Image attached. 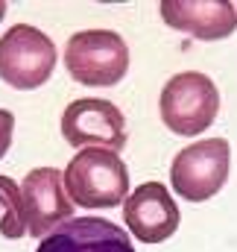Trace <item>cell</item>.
<instances>
[{
  "label": "cell",
  "mask_w": 237,
  "mask_h": 252,
  "mask_svg": "<svg viewBox=\"0 0 237 252\" xmlns=\"http://www.w3.org/2000/svg\"><path fill=\"white\" fill-rule=\"evenodd\" d=\"M61 176L70 202L82 208H118L129 196V167L112 150H79Z\"/></svg>",
  "instance_id": "obj_1"
},
{
  "label": "cell",
  "mask_w": 237,
  "mask_h": 252,
  "mask_svg": "<svg viewBox=\"0 0 237 252\" xmlns=\"http://www.w3.org/2000/svg\"><path fill=\"white\" fill-rule=\"evenodd\" d=\"M158 112L173 135L181 138L202 135L220 112V91L211 76L199 70H181L164 82L158 97Z\"/></svg>",
  "instance_id": "obj_2"
},
{
  "label": "cell",
  "mask_w": 237,
  "mask_h": 252,
  "mask_svg": "<svg viewBox=\"0 0 237 252\" xmlns=\"http://www.w3.org/2000/svg\"><path fill=\"white\" fill-rule=\"evenodd\" d=\"M64 67L79 85L109 88L129 70V44L112 30H82L64 44Z\"/></svg>",
  "instance_id": "obj_3"
},
{
  "label": "cell",
  "mask_w": 237,
  "mask_h": 252,
  "mask_svg": "<svg viewBox=\"0 0 237 252\" xmlns=\"http://www.w3.org/2000/svg\"><path fill=\"white\" fill-rule=\"evenodd\" d=\"M56 70V44L38 27L15 24L0 35V79L15 91L41 88Z\"/></svg>",
  "instance_id": "obj_4"
},
{
  "label": "cell",
  "mask_w": 237,
  "mask_h": 252,
  "mask_svg": "<svg viewBox=\"0 0 237 252\" xmlns=\"http://www.w3.org/2000/svg\"><path fill=\"white\" fill-rule=\"evenodd\" d=\"M232 167V147L226 138L193 141L178 150L170 164V185L187 202H205L220 193Z\"/></svg>",
  "instance_id": "obj_5"
},
{
  "label": "cell",
  "mask_w": 237,
  "mask_h": 252,
  "mask_svg": "<svg viewBox=\"0 0 237 252\" xmlns=\"http://www.w3.org/2000/svg\"><path fill=\"white\" fill-rule=\"evenodd\" d=\"M61 138L82 150H112L126 147V118L112 100L82 97L61 112Z\"/></svg>",
  "instance_id": "obj_6"
},
{
  "label": "cell",
  "mask_w": 237,
  "mask_h": 252,
  "mask_svg": "<svg viewBox=\"0 0 237 252\" xmlns=\"http://www.w3.org/2000/svg\"><path fill=\"white\" fill-rule=\"evenodd\" d=\"M21 193H24L27 235L47 238L64 220H73V202L64 190V176L56 167L30 170L21 185Z\"/></svg>",
  "instance_id": "obj_7"
},
{
  "label": "cell",
  "mask_w": 237,
  "mask_h": 252,
  "mask_svg": "<svg viewBox=\"0 0 237 252\" xmlns=\"http://www.w3.org/2000/svg\"><path fill=\"white\" fill-rule=\"evenodd\" d=\"M123 220L141 244H161L178 229V205L161 182H144L123 202Z\"/></svg>",
  "instance_id": "obj_8"
},
{
  "label": "cell",
  "mask_w": 237,
  "mask_h": 252,
  "mask_svg": "<svg viewBox=\"0 0 237 252\" xmlns=\"http://www.w3.org/2000/svg\"><path fill=\"white\" fill-rule=\"evenodd\" d=\"M161 21L199 41H223L237 32V6L229 0H164Z\"/></svg>",
  "instance_id": "obj_9"
},
{
  "label": "cell",
  "mask_w": 237,
  "mask_h": 252,
  "mask_svg": "<svg viewBox=\"0 0 237 252\" xmlns=\"http://www.w3.org/2000/svg\"><path fill=\"white\" fill-rule=\"evenodd\" d=\"M35 252H135L126 229L103 217H73L41 238Z\"/></svg>",
  "instance_id": "obj_10"
},
{
  "label": "cell",
  "mask_w": 237,
  "mask_h": 252,
  "mask_svg": "<svg viewBox=\"0 0 237 252\" xmlns=\"http://www.w3.org/2000/svg\"><path fill=\"white\" fill-rule=\"evenodd\" d=\"M0 235L9 241H18L27 235V217H24V193L15 179L0 176Z\"/></svg>",
  "instance_id": "obj_11"
},
{
  "label": "cell",
  "mask_w": 237,
  "mask_h": 252,
  "mask_svg": "<svg viewBox=\"0 0 237 252\" xmlns=\"http://www.w3.org/2000/svg\"><path fill=\"white\" fill-rule=\"evenodd\" d=\"M12 135H15V115L9 109H0V158L9 153Z\"/></svg>",
  "instance_id": "obj_12"
},
{
  "label": "cell",
  "mask_w": 237,
  "mask_h": 252,
  "mask_svg": "<svg viewBox=\"0 0 237 252\" xmlns=\"http://www.w3.org/2000/svg\"><path fill=\"white\" fill-rule=\"evenodd\" d=\"M3 15H6V3L0 0V21H3Z\"/></svg>",
  "instance_id": "obj_13"
}]
</instances>
